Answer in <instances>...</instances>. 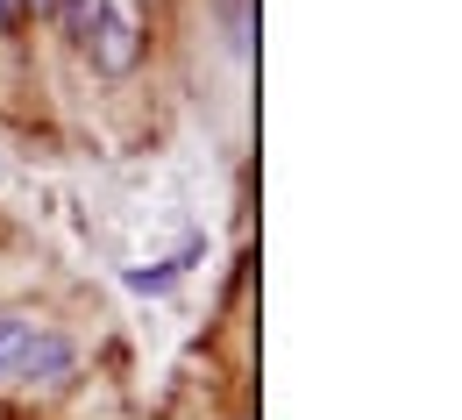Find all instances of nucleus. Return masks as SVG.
Returning <instances> with one entry per match:
<instances>
[{"instance_id": "nucleus-1", "label": "nucleus", "mask_w": 462, "mask_h": 420, "mask_svg": "<svg viewBox=\"0 0 462 420\" xmlns=\"http://www.w3.org/2000/svg\"><path fill=\"white\" fill-rule=\"evenodd\" d=\"M71 363H79V350L51 335L36 313H0V385H36V378L51 385Z\"/></svg>"}, {"instance_id": "nucleus-2", "label": "nucleus", "mask_w": 462, "mask_h": 420, "mask_svg": "<svg viewBox=\"0 0 462 420\" xmlns=\"http://www.w3.org/2000/svg\"><path fill=\"white\" fill-rule=\"evenodd\" d=\"M86 51H93V64L100 71H128V64L143 58V43H135V22L121 14V7H107V0H93V14H86Z\"/></svg>"}, {"instance_id": "nucleus-3", "label": "nucleus", "mask_w": 462, "mask_h": 420, "mask_svg": "<svg viewBox=\"0 0 462 420\" xmlns=\"http://www.w3.org/2000/svg\"><path fill=\"white\" fill-rule=\"evenodd\" d=\"M22 7H36V14H51V7H58V0H22Z\"/></svg>"}, {"instance_id": "nucleus-4", "label": "nucleus", "mask_w": 462, "mask_h": 420, "mask_svg": "<svg viewBox=\"0 0 462 420\" xmlns=\"http://www.w3.org/2000/svg\"><path fill=\"white\" fill-rule=\"evenodd\" d=\"M7 22H14V0H0V29H7Z\"/></svg>"}]
</instances>
